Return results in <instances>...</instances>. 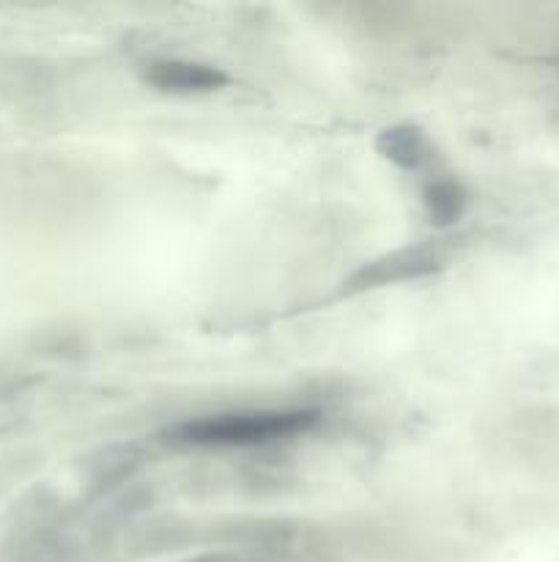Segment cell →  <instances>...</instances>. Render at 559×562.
Masks as SVG:
<instances>
[{
	"mask_svg": "<svg viewBox=\"0 0 559 562\" xmlns=\"http://www.w3.org/2000/svg\"><path fill=\"white\" fill-rule=\"evenodd\" d=\"M316 426L318 412L312 409L228 412V415H208L181 423L168 437L195 448H255V445L294 439Z\"/></svg>",
	"mask_w": 559,
	"mask_h": 562,
	"instance_id": "obj_1",
	"label": "cell"
},
{
	"mask_svg": "<svg viewBox=\"0 0 559 562\" xmlns=\"http://www.w3.org/2000/svg\"><path fill=\"white\" fill-rule=\"evenodd\" d=\"M438 258L436 252L427 247H403V250H392L381 258L362 263L345 283V291H373L384 289V285L409 283V280H420L425 274L436 272Z\"/></svg>",
	"mask_w": 559,
	"mask_h": 562,
	"instance_id": "obj_2",
	"label": "cell"
},
{
	"mask_svg": "<svg viewBox=\"0 0 559 562\" xmlns=\"http://www.w3.org/2000/svg\"><path fill=\"white\" fill-rule=\"evenodd\" d=\"M142 80L164 93H212L228 86V75L223 69L184 58L151 60L142 71Z\"/></svg>",
	"mask_w": 559,
	"mask_h": 562,
	"instance_id": "obj_3",
	"label": "cell"
},
{
	"mask_svg": "<svg viewBox=\"0 0 559 562\" xmlns=\"http://www.w3.org/2000/svg\"><path fill=\"white\" fill-rule=\"evenodd\" d=\"M376 151L400 170H420L431 157V146L420 126L395 124L376 137Z\"/></svg>",
	"mask_w": 559,
	"mask_h": 562,
	"instance_id": "obj_4",
	"label": "cell"
},
{
	"mask_svg": "<svg viewBox=\"0 0 559 562\" xmlns=\"http://www.w3.org/2000/svg\"><path fill=\"white\" fill-rule=\"evenodd\" d=\"M425 209L436 228H449L458 223L466 209L464 187L455 181H433L425 190Z\"/></svg>",
	"mask_w": 559,
	"mask_h": 562,
	"instance_id": "obj_5",
	"label": "cell"
},
{
	"mask_svg": "<svg viewBox=\"0 0 559 562\" xmlns=\"http://www.w3.org/2000/svg\"><path fill=\"white\" fill-rule=\"evenodd\" d=\"M179 562H241L236 554H225V552H208V554H195V558H186Z\"/></svg>",
	"mask_w": 559,
	"mask_h": 562,
	"instance_id": "obj_6",
	"label": "cell"
}]
</instances>
